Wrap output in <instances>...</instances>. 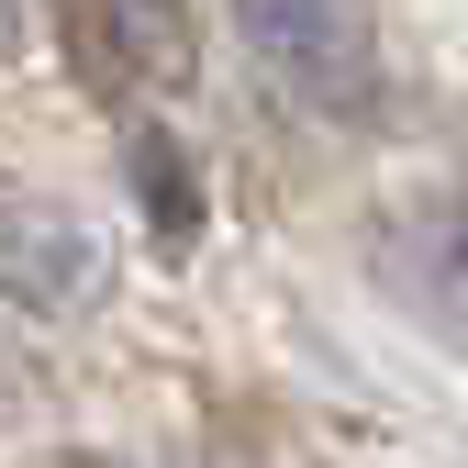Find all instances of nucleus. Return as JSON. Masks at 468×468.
<instances>
[{"label":"nucleus","instance_id":"nucleus-5","mask_svg":"<svg viewBox=\"0 0 468 468\" xmlns=\"http://www.w3.org/2000/svg\"><path fill=\"white\" fill-rule=\"evenodd\" d=\"M446 268L468 279V190H457V212H446Z\"/></svg>","mask_w":468,"mask_h":468},{"label":"nucleus","instance_id":"nucleus-1","mask_svg":"<svg viewBox=\"0 0 468 468\" xmlns=\"http://www.w3.org/2000/svg\"><path fill=\"white\" fill-rule=\"evenodd\" d=\"M234 45L257 56V79L290 112H324V123H357L379 112L390 68H379V34L335 0H268V12H234Z\"/></svg>","mask_w":468,"mask_h":468},{"label":"nucleus","instance_id":"nucleus-4","mask_svg":"<svg viewBox=\"0 0 468 468\" xmlns=\"http://www.w3.org/2000/svg\"><path fill=\"white\" fill-rule=\"evenodd\" d=\"M134 179H145V201H156V223H167V234H190V190H179V145H167V134H145V145H134Z\"/></svg>","mask_w":468,"mask_h":468},{"label":"nucleus","instance_id":"nucleus-2","mask_svg":"<svg viewBox=\"0 0 468 468\" xmlns=\"http://www.w3.org/2000/svg\"><path fill=\"white\" fill-rule=\"evenodd\" d=\"M101 290H112V246H101L79 212H56V201H0V302L68 324V313L101 302Z\"/></svg>","mask_w":468,"mask_h":468},{"label":"nucleus","instance_id":"nucleus-3","mask_svg":"<svg viewBox=\"0 0 468 468\" xmlns=\"http://www.w3.org/2000/svg\"><path fill=\"white\" fill-rule=\"evenodd\" d=\"M56 45L90 68L101 101H134L145 90V56L179 45V23H167V12H56Z\"/></svg>","mask_w":468,"mask_h":468},{"label":"nucleus","instance_id":"nucleus-6","mask_svg":"<svg viewBox=\"0 0 468 468\" xmlns=\"http://www.w3.org/2000/svg\"><path fill=\"white\" fill-rule=\"evenodd\" d=\"M23 34H34V23H23V12H0V45H23Z\"/></svg>","mask_w":468,"mask_h":468}]
</instances>
